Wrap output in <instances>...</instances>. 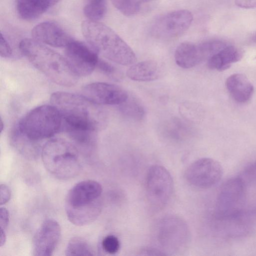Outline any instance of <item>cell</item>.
<instances>
[{"label":"cell","instance_id":"1","mask_svg":"<svg viewBox=\"0 0 256 256\" xmlns=\"http://www.w3.org/2000/svg\"><path fill=\"white\" fill-rule=\"evenodd\" d=\"M51 104L58 111L62 120V130H88L97 132L106 123V116L99 105L82 95L56 92L50 97Z\"/></svg>","mask_w":256,"mask_h":256},{"label":"cell","instance_id":"2","mask_svg":"<svg viewBox=\"0 0 256 256\" xmlns=\"http://www.w3.org/2000/svg\"><path fill=\"white\" fill-rule=\"evenodd\" d=\"M20 50L39 71L57 84L72 86L78 76L65 57L34 38H24L18 46Z\"/></svg>","mask_w":256,"mask_h":256},{"label":"cell","instance_id":"3","mask_svg":"<svg viewBox=\"0 0 256 256\" xmlns=\"http://www.w3.org/2000/svg\"><path fill=\"white\" fill-rule=\"evenodd\" d=\"M81 29L84 37L98 54L123 66L136 63V57L132 50L107 26L87 20L82 22Z\"/></svg>","mask_w":256,"mask_h":256},{"label":"cell","instance_id":"4","mask_svg":"<svg viewBox=\"0 0 256 256\" xmlns=\"http://www.w3.org/2000/svg\"><path fill=\"white\" fill-rule=\"evenodd\" d=\"M102 186L92 180H83L68 192L65 210L69 220L74 224L83 226L95 220L102 209Z\"/></svg>","mask_w":256,"mask_h":256},{"label":"cell","instance_id":"5","mask_svg":"<svg viewBox=\"0 0 256 256\" xmlns=\"http://www.w3.org/2000/svg\"><path fill=\"white\" fill-rule=\"evenodd\" d=\"M41 154L46 168L58 179L72 178L80 172L78 150L65 140L55 138L49 140L42 148Z\"/></svg>","mask_w":256,"mask_h":256},{"label":"cell","instance_id":"6","mask_svg":"<svg viewBox=\"0 0 256 256\" xmlns=\"http://www.w3.org/2000/svg\"><path fill=\"white\" fill-rule=\"evenodd\" d=\"M29 138L38 142L62 130V120L52 105H42L31 110L17 124Z\"/></svg>","mask_w":256,"mask_h":256},{"label":"cell","instance_id":"7","mask_svg":"<svg viewBox=\"0 0 256 256\" xmlns=\"http://www.w3.org/2000/svg\"><path fill=\"white\" fill-rule=\"evenodd\" d=\"M246 183L240 177L226 180L218 193L214 215L220 220H230L241 215L246 201Z\"/></svg>","mask_w":256,"mask_h":256},{"label":"cell","instance_id":"8","mask_svg":"<svg viewBox=\"0 0 256 256\" xmlns=\"http://www.w3.org/2000/svg\"><path fill=\"white\" fill-rule=\"evenodd\" d=\"M188 226L180 216L168 215L158 223L156 237L164 252H182L188 246L190 238Z\"/></svg>","mask_w":256,"mask_h":256},{"label":"cell","instance_id":"9","mask_svg":"<svg viewBox=\"0 0 256 256\" xmlns=\"http://www.w3.org/2000/svg\"><path fill=\"white\" fill-rule=\"evenodd\" d=\"M147 198L154 206L162 208L169 202L174 190L170 172L163 166L154 165L148 169L146 178Z\"/></svg>","mask_w":256,"mask_h":256},{"label":"cell","instance_id":"10","mask_svg":"<svg viewBox=\"0 0 256 256\" xmlns=\"http://www.w3.org/2000/svg\"><path fill=\"white\" fill-rule=\"evenodd\" d=\"M222 175L221 164L210 158H201L194 162L185 172L187 182L192 186L200 188L214 186L220 182Z\"/></svg>","mask_w":256,"mask_h":256},{"label":"cell","instance_id":"11","mask_svg":"<svg viewBox=\"0 0 256 256\" xmlns=\"http://www.w3.org/2000/svg\"><path fill=\"white\" fill-rule=\"evenodd\" d=\"M193 20L190 12L180 10L168 12L154 22L152 32L158 38H172L182 35L190 26Z\"/></svg>","mask_w":256,"mask_h":256},{"label":"cell","instance_id":"12","mask_svg":"<svg viewBox=\"0 0 256 256\" xmlns=\"http://www.w3.org/2000/svg\"><path fill=\"white\" fill-rule=\"evenodd\" d=\"M65 48V58L78 76H88L96 68L99 58L92 48L73 39Z\"/></svg>","mask_w":256,"mask_h":256},{"label":"cell","instance_id":"13","mask_svg":"<svg viewBox=\"0 0 256 256\" xmlns=\"http://www.w3.org/2000/svg\"><path fill=\"white\" fill-rule=\"evenodd\" d=\"M82 95L98 105H119L128 97L122 88L105 82H94L84 86Z\"/></svg>","mask_w":256,"mask_h":256},{"label":"cell","instance_id":"14","mask_svg":"<svg viewBox=\"0 0 256 256\" xmlns=\"http://www.w3.org/2000/svg\"><path fill=\"white\" fill-rule=\"evenodd\" d=\"M60 232V226L56 220L50 218L46 220L34 236L33 255H52L59 242Z\"/></svg>","mask_w":256,"mask_h":256},{"label":"cell","instance_id":"15","mask_svg":"<svg viewBox=\"0 0 256 256\" xmlns=\"http://www.w3.org/2000/svg\"><path fill=\"white\" fill-rule=\"evenodd\" d=\"M33 38L54 47L66 48L73 40L58 24L54 21L44 22L32 30Z\"/></svg>","mask_w":256,"mask_h":256},{"label":"cell","instance_id":"16","mask_svg":"<svg viewBox=\"0 0 256 256\" xmlns=\"http://www.w3.org/2000/svg\"><path fill=\"white\" fill-rule=\"evenodd\" d=\"M228 91L236 102L244 104L252 96L254 88L247 77L242 74H234L226 82Z\"/></svg>","mask_w":256,"mask_h":256},{"label":"cell","instance_id":"17","mask_svg":"<svg viewBox=\"0 0 256 256\" xmlns=\"http://www.w3.org/2000/svg\"><path fill=\"white\" fill-rule=\"evenodd\" d=\"M174 58L176 64L184 68H193L206 60L200 44L190 42L182 43L177 47Z\"/></svg>","mask_w":256,"mask_h":256},{"label":"cell","instance_id":"18","mask_svg":"<svg viewBox=\"0 0 256 256\" xmlns=\"http://www.w3.org/2000/svg\"><path fill=\"white\" fill-rule=\"evenodd\" d=\"M10 140L12 147L26 158L36 159L39 156L40 146L38 142L29 138L17 124L12 130Z\"/></svg>","mask_w":256,"mask_h":256},{"label":"cell","instance_id":"19","mask_svg":"<svg viewBox=\"0 0 256 256\" xmlns=\"http://www.w3.org/2000/svg\"><path fill=\"white\" fill-rule=\"evenodd\" d=\"M60 0H16V8L20 18L26 20L38 18Z\"/></svg>","mask_w":256,"mask_h":256},{"label":"cell","instance_id":"20","mask_svg":"<svg viewBox=\"0 0 256 256\" xmlns=\"http://www.w3.org/2000/svg\"><path fill=\"white\" fill-rule=\"evenodd\" d=\"M243 55L241 49L228 44L208 60V66L211 70H225L230 67L232 64L240 60Z\"/></svg>","mask_w":256,"mask_h":256},{"label":"cell","instance_id":"21","mask_svg":"<svg viewBox=\"0 0 256 256\" xmlns=\"http://www.w3.org/2000/svg\"><path fill=\"white\" fill-rule=\"evenodd\" d=\"M160 74V68L153 60H146L135 63L128 68L127 76L138 82H150L157 79Z\"/></svg>","mask_w":256,"mask_h":256},{"label":"cell","instance_id":"22","mask_svg":"<svg viewBox=\"0 0 256 256\" xmlns=\"http://www.w3.org/2000/svg\"><path fill=\"white\" fill-rule=\"evenodd\" d=\"M118 106L121 114L127 118L139 121L145 116L144 106L138 99L133 96L128 94V98Z\"/></svg>","mask_w":256,"mask_h":256},{"label":"cell","instance_id":"23","mask_svg":"<svg viewBox=\"0 0 256 256\" xmlns=\"http://www.w3.org/2000/svg\"><path fill=\"white\" fill-rule=\"evenodd\" d=\"M65 253L68 256L94 255L93 250L88 242L78 237L74 238L68 242Z\"/></svg>","mask_w":256,"mask_h":256},{"label":"cell","instance_id":"24","mask_svg":"<svg viewBox=\"0 0 256 256\" xmlns=\"http://www.w3.org/2000/svg\"><path fill=\"white\" fill-rule=\"evenodd\" d=\"M106 12V2H90L86 4L84 8V13L88 20L98 22L102 20Z\"/></svg>","mask_w":256,"mask_h":256},{"label":"cell","instance_id":"25","mask_svg":"<svg viewBox=\"0 0 256 256\" xmlns=\"http://www.w3.org/2000/svg\"><path fill=\"white\" fill-rule=\"evenodd\" d=\"M114 6L126 16L136 14L140 8V0H112Z\"/></svg>","mask_w":256,"mask_h":256},{"label":"cell","instance_id":"26","mask_svg":"<svg viewBox=\"0 0 256 256\" xmlns=\"http://www.w3.org/2000/svg\"><path fill=\"white\" fill-rule=\"evenodd\" d=\"M96 68L102 74L111 78L118 80L122 78V74L118 68L105 60L99 58Z\"/></svg>","mask_w":256,"mask_h":256},{"label":"cell","instance_id":"27","mask_svg":"<svg viewBox=\"0 0 256 256\" xmlns=\"http://www.w3.org/2000/svg\"><path fill=\"white\" fill-rule=\"evenodd\" d=\"M102 246L103 250L109 254L116 253L120 248L118 238L112 234L108 235L102 240Z\"/></svg>","mask_w":256,"mask_h":256},{"label":"cell","instance_id":"28","mask_svg":"<svg viewBox=\"0 0 256 256\" xmlns=\"http://www.w3.org/2000/svg\"><path fill=\"white\" fill-rule=\"evenodd\" d=\"M12 48L7 40L1 33L0 42V54L3 58H10L12 55Z\"/></svg>","mask_w":256,"mask_h":256},{"label":"cell","instance_id":"29","mask_svg":"<svg viewBox=\"0 0 256 256\" xmlns=\"http://www.w3.org/2000/svg\"><path fill=\"white\" fill-rule=\"evenodd\" d=\"M9 212L5 208H1L0 210V228L5 231L9 222Z\"/></svg>","mask_w":256,"mask_h":256},{"label":"cell","instance_id":"30","mask_svg":"<svg viewBox=\"0 0 256 256\" xmlns=\"http://www.w3.org/2000/svg\"><path fill=\"white\" fill-rule=\"evenodd\" d=\"M0 204H6L10 200L11 192L8 187L4 184H1L0 187Z\"/></svg>","mask_w":256,"mask_h":256},{"label":"cell","instance_id":"31","mask_svg":"<svg viewBox=\"0 0 256 256\" xmlns=\"http://www.w3.org/2000/svg\"><path fill=\"white\" fill-rule=\"evenodd\" d=\"M244 174L246 179L256 180V160L245 169Z\"/></svg>","mask_w":256,"mask_h":256},{"label":"cell","instance_id":"32","mask_svg":"<svg viewBox=\"0 0 256 256\" xmlns=\"http://www.w3.org/2000/svg\"><path fill=\"white\" fill-rule=\"evenodd\" d=\"M236 4L242 8H256V0H236Z\"/></svg>","mask_w":256,"mask_h":256},{"label":"cell","instance_id":"33","mask_svg":"<svg viewBox=\"0 0 256 256\" xmlns=\"http://www.w3.org/2000/svg\"><path fill=\"white\" fill-rule=\"evenodd\" d=\"M6 240V235L5 234V231L0 230V246H2L5 244Z\"/></svg>","mask_w":256,"mask_h":256},{"label":"cell","instance_id":"34","mask_svg":"<svg viewBox=\"0 0 256 256\" xmlns=\"http://www.w3.org/2000/svg\"><path fill=\"white\" fill-rule=\"evenodd\" d=\"M251 41L253 44H256V33L252 36Z\"/></svg>","mask_w":256,"mask_h":256},{"label":"cell","instance_id":"35","mask_svg":"<svg viewBox=\"0 0 256 256\" xmlns=\"http://www.w3.org/2000/svg\"><path fill=\"white\" fill-rule=\"evenodd\" d=\"M4 124H3V122L2 120L1 119L0 120V132H2L4 129Z\"/></svg>","mask_w":256,"mask_h":256},{"label":"cell","instance_id":"36","mask_svg":"<svg viewBox=\"0 0 256 256\" xmlns=\"http://www.w3.org/2000/svg\"><path fill=\"white\" fill-rule=\"evenodd\" d=\"M88 1L96 2H106V0H89Z\"/></svg>","mask_w":256,"mask_h":256},{"label":"cell","instance_id":"37","mask_svg":"<svg viewBox=\"0 0 256 256\" xmlns=\"http://www.w3.org/2000/svg\"><path fill=\"white\" fill-rule=\"evenodd\" d=\"M142 0L144 1V2H147V1H150V0Z\"/></svg>","mask_w":256,"mask_h":256}]
</instances>
